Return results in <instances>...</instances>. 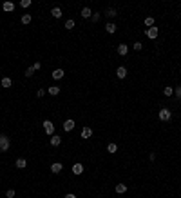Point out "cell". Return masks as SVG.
Here are the masks:
<instances>
[{"label":"cell","instance_id":"35","mask_svg":"<svg viewBox=\"0 0 181 198\" xmlns=\"http://www.w3.org/2000/svg\"><path fill=\"white\" fill-rule=\"evenodd\" d=\"M149 160H150V162L156 160V153H150V155H149Z\"/></svg>","mask_w":181,"mask_h":198},{"label":"cell","instance_id":"6","mask_svg":"<svg viewBox=\"0 0 181 198\" xmlns=\"http://www.w3.org/2000/svg\"><path fill=\"white\" fill-rule=\"evenodd\" d=\"M116 76H118L120 80L127 78V67H125V65H120V67H116Z\"/></svg>","mask_w":181,"mask_h":198},{"label":"cell","instance_id":"23","mask_svg":"<svg viewBox=\"0 0 181 198\" xmlns=\"http://www.w3.org/2000/svg\"><path fill=\"white\" fill-rule=\"evenodd\" d=\"M102 20V13H93V16H90V22H93V24H98V22Z\"/></svg>","mask_w":181,"mask_h":198},{"label":"cell","instance_id":"20","mask_svg":"<svg viewBox=\"0 0 181 198\" xmlns=\"http://www.w3.org/2000/svg\"><path fill=\"white\" fill-rule=\"evenodd\" d=\"M118 15V11L114 9V7H109V9H105V16H109V18H114Z\"/></svg>","mask_w":181,"mask_h":198},{"label":"cell","instance_id":"12","mask_svg":"<svg viewBox=\"0 0 181 198\" xmlns=\"http://www.w3.org/2000/svg\"><path fill=\"white\" fill-rule=\"evenodd\" d=\"M51 15H53L54 18H62V15H63V9L56 6V7H53V9H51Z\"/></svg>","mask_w":181,"mask_h":198},{"label":"cell","instance_id":"22","mask_svg":"<svg viewBox=\"0 0 181 198\" xmlns=\"http://www.w3.org/2000/svg\"><path fill=\"white\" fill-rule=\"evenodd\" d=\"M114 189H116V193H118V194L127 193V185H125V184H116V187H114Z\"/></svg>","mask_w":181,"mask_h":198},{"label":"cell","instance_id":"9","mask_svg":"<svg viewBox=\"0 0 181 198\" xmlns=\"http://www.w3.org/2000/svg\"><path fill=\"white\" fill-rule=\"evenodd\" d=\"M116 24H114V22H107V24H105V31L109 33V35H112V33H116Z\"/></svg>","mask_w":181,"mask_h":198},{"label":"cell","instance_id":"15","mask_svg":"<svg viewBox=\"0 0 181 198\" xmlns=\"http://www.w3.org/2000/svg\"><path fill=\"white\" fill-rule=\"evenodd\" d=\"M82 16L83 18H90V16H93V9H90V7H82Z\"/></svg>","mask_w":181,"mask_h":198},{"label":"cell","instance_id":"33","mask_svg":"<svg viewBox=\"0 0 181 198\" xmlns=\"http://www.w3.org/2000/svg\"><path fill=\"white\" fill-rule=\"evenodd\" d=\"M36 96H38V98L45 96V89H38V91H36Z\"/></svg>","mask_w":181,"mask_h":198},{"label":"cell","instance_id":"5","mask_svg":"<svg viewBox=\"0 0 181 198\" xmlns=\"http://www.w3.org/2000/svg\"><path fill=\"white\" fill-rule=\"evenodd\" d=\"M74 127H76V122H74L73 118H69V120L63 122V131H67V133H69V131H73Z\"/></svg>","mask_w":181,"mask_h":198},{"label":"cell","instance_id":"29","mask_svg":"<svg viewBox=\"0 0 181 198\" xmlns=\"http://www.w3.org/2000/svg\"><path fill=\"white\" fill-rule=\"evenodd\" d=\"M31 6V0H20V7H29Z\"/></svg>","mask_w":181,"mask_h":198},{"label":"cell","instance_id":"11","mask_svg":"<svg viewBox=\"0 0 181 198\" xmlns=\"http://www.w3.org/2000/svg\"><path fill=\"white\" fill-rule=\"evenodd\" d=\"M2 9H4L6 13H11V11H15V4L9 2V0H6V2L2 4Z\"/></svg>","mask_w":181,"mask_h":198},{"label":"cell","instance_id":"2","mask_svg":"<svg viewBox=\"0 0 181 198\" xmlns=\"http://www.w3.org/2000/svg\"><path fill=\"white\" fill-rule=\"evenodd\" d=\"M43 131H45V135L47 136H53L54 135V124L51 122V120H43Z\"/></svg>","mask_w":181,"mask_h":198},{"label":"cell","instance_id":"21","mask_svg":"<svg viewBox=\"0 0 181 198\" xmlns=\"http://www.w3.org/2000/svg\"><path fill=\"white\" fill-rule=\"evenodd\" d=\"M71 171H73L74 174H82V173H83V165H82V164H74Z\"/></svg>","mask_w":181,"mask_h":198},{"label":"cell","instance_id":"28","mask_svg":"<svg viewBox=\"0 0 181 198\" xmlns=\"http://www.w3.org/2000/svg\"><path fill=\"white\" fill-rule=\"evenodd\" d=\"M35 73H36V71L33 69V65H31V67H27V69H26V76H27V78H31V76H33Z\"/></svg>","mask_w":181,"mask_h":198},{"label":"cell","instance_id":"36","mask_svg":"<svg viewBox=\"0 0 181 198\" xmlns=\"http://www.w3.org/2000/svg\"><path fill=\"white\" fill-rule=\"evenodd\" d=\"M63 198H76V194H74V193H67Z\"/></svg>","mask_w":181,"mask_h":198},{"label":"cell","instance_id":"8","mask_svg":"<svg viewBox=\"0 0 181 198\" xmlns=\"http://www.w3.org/2000/svg\"><path fill=\"white\" fill-rule=\"evenodd\" d=\"M90 136H93V129H90L89 125H85V127L82 129V138L87 140V138H90Z\"/></svg>","mask_w":181,"mask_h":198},{"label":"cell","instance_id":"32","mask_svg":"<svg viewBox=\"0 0 181 198\" xmlns=\"http://www.w3.org/2000/svg\"><path fill=\"white\" fill-rule=\"evenodd\" d=\"M33 69H35V71H40V69H42V64H40V62H35V64H33Z\"/></svg>","mask_w":181,"mask_h":198},{"label":"cell","instance_id":"31","mask_svg":"<svg viewBox=\"0 0 181 198\" xmlns=\"http://www.w3.org/2000/svg\"><path fill=\"white\" fill-rule=\"evenodd\" d=\"M174 95L177 96V100H181V85H177L176 89H174Z\"/></svg>","mask_w":181,"mask_h":198},{"label":"cell","instance_id":"10","mask_svg":"<svg viewBox=\"0 0 181 198\" xmlns=\"http://www.w3.org/2000/svg\"><path fill=\"white\" fill-rule=\"evenodd\" d=\"M118 53H120V56H127L129 55V46H127V44H120V46H118Z\"/></svg>","mask_w":181,"mask_h":198},{"label":"cell","instance_id":"24","mask_svg":"<svg viewBox=\"0 0 181 198\" xmlns=\"http://www.w3.org/2000/svg\"><path fill=\"white\" fill-rule=\"evenodd\" d=\"M163 95H165V96H172V95H174V87L165 85V87H163Z\"/></svg>","mask_w":181,"mask_h":198},{"label":"cell","instance_id":"17","mask_svg":"<svg viewBox=\"0 0 181 198\" xmlns=\"http://www.w3.org/2000/svg\"><path fill=\"white\" fill-rule=\"evenodd\" d=\"M143 24H145V26H147V29H149V27H154V26H156V20H154L152 16H147V18L143 20Z\"/></svg>","mask_w":181,"mask_h":198},{"label":"cell","instance_id":"34","mask_svg":"<svg viewBox=\"0 0 181 198\" xmlns=\"http://www.w3.org/2000/svg\"><path fill=\"white\" fill-rule=\"evenodd\" d=\"M6 196H7V198H15V191H13V189L6 191Z\"/></svg>","mask_w":181,"mask_h":198},{"label":"cell","instance_id":"25","mask_svg":"<svg viewBox=\"0 0 181 198\" xmlns=\"http://www.w3.org/2000/svg\"><path fill=\"white\" fill-rule=\"evenodd\" d=\"M31 20H33V16H31V15H24V16H22V20H20V24L27 26V24H31Z\"/></svg>","mask_w":181,"mask_h":198},{"label":"cell","instance_id":"26","mask_svg":"<svg viewBox=\"0 0 181 198\" xmlns=\"http://www.w3.org/2000/svg\"><path fill=\"white\" fill-rule=\"evenodd\" d=\"M107 151H109V153H116V151H118V145H116L114 142H110V144H107Z\"/></svg>","mask_w":181,"mask_h":198},{"label":"cell","instance_id":"7","mask_svg":"<svg viewBox=\"0 0 181 198\" xmlns=\"http://www.w3.org/2000/svg\"><path fill=\"white\" fill-rule=\"evenodd\" d=\"M63 76H65V71H63L62 67H56V69L53 71V78H54V80H62Z\"/></svg>","mask_w":181,"mask_h":198},{"label":"cell","instance_id":"27","mask_svg":"<svg viewBox=\"0 0 181 198\" xmlns=\"http://www.w3.org/2000/svg\"><path fill=\"white\" fill-rule=\"evenodd\" d=\"M76 26V22L73 20V18H69V20H65V29H73Z\"/></svg>","mask_w":181,"mask_h":198},{"label":"cell","instance_id":"30","mask_svg":"<svg viewBox=\"0 0 181 198\" xmlns=\"http://www.w3.org/2000/svg\"><path fill=\"white\" fill-rule=\"evenodd\" d=\"M143 49V44L141 42H134V51H141Z\"/></svg>","mask_w":181,"mask_h":198},{"label":"cell","instance_id":"16","mask_svg":"<svg viewBox=\"0 0 181 198\" xmlns=\"http://www.w3.org/2000/svg\"><path fill=\"white\" fill-rule=\"evenodd\" d=\"M0 84H2V87H6V89H7V87H11V85H13V80H11L9 76H4L2 80H0Z\"/></svg>","mask_w":181,"mask_h":198},{"label":"cell","instance_id":"14","mask_svg":"<svg viewBox=\"0 0 181 198\" xmlns=\"http://www.w3.org/2000/svg\"><path fill=\"white\" fill-rule=\"evenodd\" d=\"M62 169H63V165H62L60 162H54V164L51 165V173H54V174H58V173H62Z\"/></svg>","mask_w":181,"mask_h":198},{"label":"cell","instance_id":"4","mask_svg":"<svg viewBox=\"0 0 181 198\" xmlns=\"http://www.w3.org/2000/svg\"><path fill=\"white\" fill-rule=\"evenodd\" d=\"M145 35H147L150 40H154V38H157V35H160V29H157L156 26H154V27H149V29L145 31Z\"/></svg>","mask_w":181,"mask_h":198},{"label":"cell","instance_id":"1","mask_svg":"<svg viewBox=\"0 0 181 198\" xmlns=\"http://www.w3.org/2000/svg\"><path fill=\"white\" fill-rule=\"evenodd\" d=\"M157 116H160V120H161V122H168V120L172 118V111H170V109H167V107H163V109H160Z\"/></svg>","mask_w":181,"mask_h":198},{"label":"cell","instance_id":"13","mask_svg":"<svg viewBox=\"0 0 181 198\" xmlns=\"http://www.w3.org/2000/svg\"><path fill=\"white\" fill-rule=\"evenodd\" d=\"M49 142H51V145H53V147H58V145L62 144V136H58V135H53Z\"/></svg>","mask_w":181,"mask_h":198},{"label":"cell","instance_id":"3","mask_svg":"<svg viewBox=\"0 0 181 198\" xmlns=\"http://www.w3.org/2000/svg\"><path fill=\"white\" fill-rule=\"evenodd\" d=\"M11 145V140L6 136V135H0V153H6Z\"/></svg>","mask_w":181,"mask_h":198},{"label":"cell","instance_id":"19","mask_svg":"<svg viewBox=\"0 0 181 198\" xmlns=\"http://www.w3.org/2000/svg\"><path fill=\"white\" fill-rule=\"evenodd\" d=\"M15 165H16L18 169H24V167L27 165V160H26V158H16V162H15Z\"/></svg>","mask_w":181,"mask_h":198},{"label":"cell","instance_id":"18","mask_svg":"<svg viewBox=\"0 0 181 198\" xmlns=\"http://www.w3.org/2000/svg\"><path fill=\"white\" fill-rule=\"evenodd\" d=\"M47 93H49L51 96H56V95H60V87H58V85H51L49 89H47Z\"/></svg>","mask_w":181,"mask_h":198}]
</instances>
